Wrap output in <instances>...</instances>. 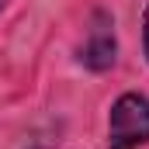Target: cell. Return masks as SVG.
<instances>
[{"label":"cell","mask_w":149,"mask_h":149,"mask_svg":"<svg viewBox=\"0 0 149 149\" xmlns=\"http://www.w3.org/2000/svg\"><path fill=\"white\" fill-rule=\"evenodd\" d=\"M149 146V97L121 94L108 114V149H139Z\"/></svg>","instance_id":"obj_1"},{"label":"cell","mask_w":149,"mask_h":149,"mask_svg":"<svg viewBox=\"0 0 149 149\" xmlns=\"http://www.w3.org/2000/svg\"><path fill=\"white\" fill-rule=\"evenodd\" d=\"M114 56H118V38H114V17L108 10H94L90 14V28L87 38L80 45V63L94 73H104L114 66Z\"/></svg>","instance_id":"obj_2"},{"label":"cell","mask_w":149,"mask_h":149,"mask_svg":"<svg viewBox=\"0 0 149 149\" xmlns=\"http://www.w3.org/2000/svg\"><path fill=\"white\" fill-rule=\"evenodd\" d=\"M142 49H146V56H149V3H146V10H142Z\"/></svg>","instance_id":"obj_3"},{"label":"cell","mask_w":149,"mask_h":149,"mask_svg":"<svg viewBox=\"0 0 149 149\" xmlns=\"http://www.w3.org/2000/svg\"><path fill=\"white\" fill-rule=\"evenodd\" d=\"M7 3H10V0H0V14H3V7H7Z\"/></svg>","instance_id":"obj_4"}]
</instances>
